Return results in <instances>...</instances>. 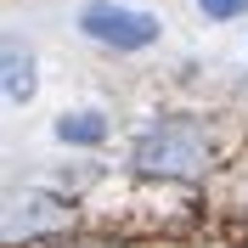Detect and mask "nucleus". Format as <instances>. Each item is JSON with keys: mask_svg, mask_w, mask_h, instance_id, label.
I'll return each instance as SVG.
<instances>
[{"mask_svg": "<svg viewBox=\"0 0 248 248\" xmlns=\"http://www.w3.org/2000/svg\"><path fill=\"white\" fill-rule=\"evenodd\" d=\"M136 164L147 175L192 181V175L209 170V136H203V124H192V119H164V124H153V130L136 141Z\"/></svg>", "mask_w": 248, "mask_h": 248, "instance_id": "f257e3e1", "label": "nucleus"}, {"mask_svg": "<svg viewBox=\"0 0 248 248\" xmlns=\"http://www.w3.org/2000/svg\"><path fill=\"white\" fill-rule=\"evenodd\" d=\"M57 226H68V203H51V198H12L0 232H6V243H17V237L57 232Z\"/></svg>", "mask_w": 248, "mask_h": 248, "instance_id": "7ed1b4c3", "label": "nucleus"}, {"mask_svg": "<svg viewBox=\"0 0 248 248\" xmlns=\"http://www.w3.org/2000/svg\"><path fill=\"white\" fill-rule=\"evenodd\" d=\"M79 29L91 34V40H102V46L113 51H141L158 40V17L136 12V6H108V0H91L85 12H79Z\"/></svg>", "mask_w": 248, "mask_h": 248, "instance_id": "f03ea898", "label": "nucleus"}, {"mask_svg": "<svg viewBox=\"0 0 248 248\" xmlns=\"http://www.w3.org/2000/svg\"><path fill=\"white\" fill-rule=\"evenodd\" d=\"M85 248H102V243H85Z\"/></svg>", "mask_w": 248, "mask_h": 248, "instance_id": "0eeeda50", "label": "nucleus"}, {"mask_svg": "<svg viewBox=\"0 0 248 248\" xmlns=\"http://www.w3.org/2000/svg\"><path fill=\"white\" fill-rule=\"evenodd\" d=\"M6 96H12V102H29V96H34L29 57H17V51H6Z\"/></svg>", "mask_w": 248, "mask_h": 248, "instance_id": "39448f33", "label": "nucleus"}, {"mask_svg": "<svg viewBox=\"0 0 248 248\" xmlns=\"http://www.w3.org/2000/svg\"><path fill=\"white\" fill-rule=\"evenodd\" d=\"M57 136H62V141H79V147H91V141L108 136V124L96 119V113H68V119H57Z\"/></svg>", "mask_w": 248, "mask_h": 248, "instance_id": "20e7f679", "label": "nucleus"}, {"mask_svg": "<svg viewBox=\"0 0 248 248\" xmlns=\"http://www.w3.org/2000/svg\"><path fill=\"white\" fill-rule=\"evenodd\" d=\"M203 6V17H237V12H248V0H198Z\"/></svg>", "mask_w": 248, "mask_h": 248, "instance_id": "423d86ee", "label": "nucleus"}]
</instances>
